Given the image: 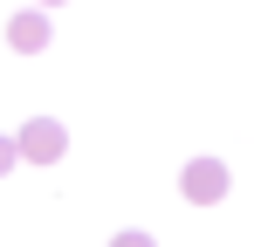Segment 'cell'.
Wrapping results in <instances>:
<instances>
[{
  "label": "cell",
  "instance_id": "6da1fadb",
  "mask_svg": "<svg viewBox=\"0 0 254 247\" xmlns=\"http://www.w3.org/2000/svg\"><path fill=\"white\" fill-rule=\"evenodd\" d=\"M227 192H234L227 158H186V165H179V199H186V206H220Z\"/></svg>",
  "mask_w": 254,
  "mask_h": 247
},
{
  "label": "cell",
  "instance_id": "5b68a950",
  "mask_svg": "<svg viewBox=\"0 0 254 247\" xmlns=\"http://www.w3.org/2000/svg\"><path fill=\"white\" fill-rule=\"evenodd\" d=\"M14 165H21V144H14V130H0V179H7Z\"/></svg>",
  "mask_w": 254,
  "mask_h": 247
},
{
  "label": "cell",
  "instance_id": "277c9868",
  "mask_svg": "<svg viewBox=\"0 0 254 247\" xmlns=\"http://www.w3.org/2000/svg\"><path fill=\"white\" fill-rule=\"evenodd\" d=\"M110 247H158V241H151L144 227H117V234H110Z\"/></svg>",
  "mask_w": 254,
  "mask_h": 247
},
{
  "label": "cell",
  "instance_id": "8992f818",
  "mask_svg": "<svg viewBox=\"0 0 254 247\" xmlns=\"http://www.w3.org/2000/svg\"><path fill=\"white\" fill-rule=\"evenodd\" d=\"M35 7H48V14H55V7H62V0H35Z\"/></svg>",
  "mask_w": 254,
  "mask_h": 247
},
{
  "label": "cell",
  "instance_id": "7a4b0ae2",
  "mask_svg": "<svg viewBox=\"0 0 254 247\" xmlns=\"http://www.w3.org/2000/svg\"><path fill=\"white\" fill-rule=\"evenodd\" d=\"M14 144H21V165H62L69 158V124L62 117H28L14 130Z\"/></svg>",
  "mask_w": 254,
  "mask_h": 247
},
{
  "label": "cell",
  "instance_id": "3957f363",
  "mask_svg": "<svg viewBox=\"0 0 254 247\" xmlns=\"http://www.w3.org/2000/svg\"><path fill=\"white\" fill-rule=\"evenodd\" d=\"M48 41H55V21H48V7H21L14 21H7V48L14 55H48Z\"/></svg>",
  "mask_w": 254,
  "mask_h": 247
}]
</instances>
